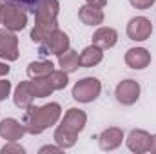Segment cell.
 Masks as SVG:
<instances>
[{
    "label": "cell",
    "mask_w": 156,
    "mask_h": 154,
    "mask_svg": "<svg viewBox=\"0 0 156 154\" xmlns=\"http://www.w3.org/2000/svg\"><path fill=\"white\" fill-rule=\"evenodd\" d=\"M62 116V107L56 102L45 103V105H31L26 109L22 123L26 127L27 134H42L49 127H53Z\"/></svg>",
    "instance_id": "6da1fadb"
},
{
    "label": "cell",
    "mask_w": 156,
    "mask_h": 154,
    "mask_svg": "<svg viewBox=\"0 0 156 154\" xmlns=\"http://www.w3.org/2000/svg\"><path fill=\"white\" fill-rule=\"evenodd\" d=\"M87 123V114L82 111V109H76V107H71L64 118L60 121V125L55 129V134H53V140L58 147L62 149H71L75 143H76L78 134L83 131Z\"/></svg>",
    "instance_id": "7a4b0ae2"
},
{
    "label": "cell",
    "mask_w": 156,
    "mask_h": 154,
    "mask_svg": "<svg viewBox=\"0 0 156 154\" xmlns=\"http://www.w3.org/2000/svg\"><path fill=\"white\" fill-rule=\"evenodd\" d=\"M102 93V83L98 78L87 76L78 80L76 83L73 85V98L80 102V103H89V102H94Z\"/></svg>",
    "instance_id": "3957f363"
},
{
    "label": "cell",
    "mask_w": 156,
    "mask_h": 154,
    "mask_svg": "<svg viewBox=\"0 0 156 154\" xmlns=\"http://www.w3.org/2000/svg\"><path fill=\"white\" fill-rule=\"evenodd\" d=\"M2 24H4L5 29H9L13 33L22 31L27 26V13L20 7L11 5V4H4V7H2Z\"/></svg>",
    "instance_id": "277c9868"
},
{
    "label": "cell",
    "mask_w": 156,
    "mask_h": 154,
    "mask_svg": "<svg viewBox=\"0 0 156 154\" xmlns=\"http://www.w3.org/2000/svg\"><path fill=\"white\" fill-rule=\"evenodd\" d=\"M69 45H71L69 44V37L64 31L56 29V31H53L49 35V38L44 40L40 44L38 53L40 54H55V56H60V54H64L69 49Z\"/></svg>",
    "instance_id": "5b68a950"
},
{
    "label": "cell",
    "mask_w": 156,
    "mask_h": 154,
    "mask_svg": "<svg viewBox=\"0 0 156 154\" xmlns=\"http://www.w3.org/2000/svg\"><path fill=\"white\" fill-rule=\"evenodd\" d=\"M140 93H142L140 83L136 80H131V78L120 82L116 85V89H115V96H116V100L122 105H133V103H136L138 98H140Z\"/></svg>",
    "instance_id": "8992f818"
},
{
    "label": "cell",
    "mask_w": 156,
    "mask_h": 154,
    "mask_svg": "<svg viewBox=\"0 0 156 154\" xmlns=\"http://www.w3.org/2000/svg\"><path fill=\"white\" fill-rule=\"evenodd\" d=\"M153 33V24L147 16H134L127 24V37L134 42H145L151 38Z\"/></svg>",
    "instance_id": "52a82bcc"
},
{
    "label": "cell",
    "mask_w": 156,
    "mask_h": 154,
    "mask_svg": "<svg viewBox=\"0 0 156 154\" xmlns=\"http://www.w3.org/2000/svg\"><path fill=\"white\" fill-rule=\"evenodd\" d=\"M18 38L9 29H0V58L5 62L18 60Z\"/></svg>",
    "instance_id": "ba28073f"
},
{
    "label": "cell",
    "mask_w": 156,
    "mask_h": 154,
    "mask_svg": "<svg viewBox=\"0 0 156 154\" xmlns=\"http://www.w3.org/2000/svg\"><path fill=\"white\" fill-rule=\"evenodd\" d=\"M60 13L58 0H42L35 9V24H55Z\"/></svg>",
    "instance_id": "9c48e42d"
},
{
    "label": "cell",
    "mask_w": 156,
    "mask_h": 154,
    "mask_svg": "<svg viewBox=\"0 0 156 154\" xmlns=\"http://www.w3.org/2000/svg\"><path fill=\"white\" fill-rule=\"evenodd\" d=\"M127 147L129 151L134 154H144V152H149L151 149V134L144 129H134L129 132L127 136Z\"/></svg>",
    "instance_id": "30bf717a"
},
{
    "label": "cell",
    "mask_w": 156,
    "mask_h": 154,
    "mask_svg": "<svg viewBox=\"0 0 156 154\" xmlns=\"http://www.w3.org/2000/svg\"><path fill=\"white\" fill-rule=\"evenodd\" d=\"M26 134V127L22 121L15 118H4L0 121V138L7 142H18Z\"/></svg>",
    "instance_id": "8fae6325"
},
{
    "label": "cell",
    "mask_w": 156,
    "mask_h": 154,
    "mask_svg": "<svg viewBox=\"0 0 156 154\" xmlns=\"http://www.w3.org/2000/svg\"><path fill=\"white\" fill-rule=\"evenodd\" d=\"M123 142V131L120 127H109L100 132L98 136V145L102 151H115Z\"/></svg>",
    "instance_id": "7c38bea8"
},
{
    "label": "cell",
    "mask_w": 156,
    "mask_h": 154,
    "mask_svg": "<svg viewBox=\"0 0 156 154\" xmlns=\"http://www.w3.org/2000/svg\"><path fill=\"white\" fill-rule=\"evenodd\" d=\"M125 64L131 69H145L151 64V53L145 47H133L125 53Z\"/></svg>",
    "instance_id": "4fadbf2b"
},
{
    "label": "cell",
    "mask_w": 156,
    "mask_h": 154,
    "mask_svg": "<svg viewBox=\"0 0 156 154\" xmlns=\"http://www.w3.org/2000/svg\"><path fill=\"white\" fill-rule=\"evenodd\" d=\"M91 40H93V45H96L102 51H105V49H111V47L116 45L118 33H116V29H113V27H98L93 33V38Z\"/></svg>",
    "instance_id": "5bb4252c"
},
{
    "label": "cell",
    "mask_w": 156,
    "mask_h": 154,
    "mask_svg": "<svg viewBox=\"0 0 156 154\" xmlns=\"http://www.w3.org/2000/svg\"><path fill=\"white\" fill-rule=\"evenodd\" d=\"M33 100H35V96H33V93H31V89H29V80H27V82H20L18 87L15 89V94H13L15 105H16L18 109H24V111H26L27 107L33 105Z\"/></svg>",
    "instance_id": "9a60e30c"
},
{
    "label": "cell",
    "mask_w": 156,
    "mask_h": 154,
    "mask_svg": "<svg viewBox=\"0 0 156 154\" xmlns=\"http://www.w3.org/2000/svg\"><path fill=\"white\" fill-rule=\"evenodd\" d=\"M102 60H104V51H102L100 47L93 45V44H91V45H87V47L80 53V67L89 69V67L98 65Z\"/></svg>",
    "instance_id": "2e32d148"
},
{
    "label": "cell",
    "mask_w": 156,
    "mask_h": 154,
    "mask_svg": "<svg viewBox=\"0 0 156 154\" xmlns=\"http://www.w3.org/2000/svg\"><path fill=\"white\" fill-rule=\"evenodd\" d=\"M78 18L85 26H100V24H104V11L85 4L78 9Z\"/></svg>",
    "instance_id": "e0dca14e"
},
{
    "label": "cell",
    "mask_w": 156,
    "mask_h": 154,
    "mask_svg": "<svg viewBox=\"0 0 156 154\" xmlns=\"http://www.w3.org/2000/svg\"><path fill=\"white\" fill-rule=\"evenodd\" d=\"M58 65H60V69H62L64 73H67V75L78 71V67H80V56H78V53L73 51V49H67L64 54L58 56Z\"/></svg>",
    "instance_id": "ac0fdd59"
},
{
    "label": "cell",
    "mask_w": 156,
    "mask_h": 154,
    "mask_svg": "<svg viewBox=\"0 0 156 154\" xmlns=\"http://www.w3.org/2000/svg\"><path fill=\"white\" fill-rule=\"evenodd\" d=\"M56 29H58V22H55V24H35V27L31 29V40L35 44H42Z\"/></svg>",
    "instance_id": "d6986e66"
},
{
    "label": "cell",
    "mask_w": 156,
    "mask_h": 154,
    "mask_svg": "<svg viewBox=\"0 0 156 154\" xmlns=\"http://www.w3.org/2000/svg\"><path fill=\"white\" fill-rule=\"evenodd\" d=\"M55 71V65L53 62L49 60H38V62H31L27 65V75L31 78H37V76H47Z\"/></svg>",
    "instance_id": "ffe728a7"
},
{
    "label": "cell",
    "mask_w": 156,
    "mask_h": 154,
    "mask_svg": "<svg viewBox=\"0 0 156 154\" xmlns=\"http://www.w3.org/2000/svg\"><path fill=\"white\" fill-rule=\"evenodd\" d=\"M2 2L4 4H11L15 7H20V9L35 15V9H37V5H38L42 0H2Z\"/></svg>",
    "instance_id": "44dd1931"
},
{
    "label": "cell",
    "mask_w": 156,
    "mask_h": 154,
    "mask_svg": "<svg viewBox=\"0 0 156 154\" xmlns=\"http://www.w3.org/2000/svg\"><path fill=\"white\" fill-rule=\"evenodd\" d=\"M2 154H24L26 152V149L22 147V145H18L16 142H9L7 145H4L2 147Z\"/></svg>",
    "instance_id": "7402d4cb"
},
{
    "label": "cell",
    "mask_w": 156,
    "mask_h": 154,
    "mask_svg": "<svg viewBox=\"0 0 156 154\" xmlns=\"http://www.w3.org/2000/svg\"><path fill=\"white\" fill-rule=\"evenodd\" d=\"M156 0H129V4L134 7V9H149L154 5Z\"/></svg>",
    "instance_id": "603a6c76"
},
{
    "label": "cell",
    "mask_w": 156,
    "mask_h": 154,
    "mask_svg": "<svg viewBox=\"0 0 156 154\" xmlns=\"http://www.w3.org/2000/svg\"><path fill=\"white\" fill-rule=\"evenodd\" d=\"M11 93V82L9 80H0V102H4Z\"/></svg>",
    "instance_id": "cb8c5ba5"
},
{
    "label": "cell",
    "mask_w": 156,
    "mask_h": 154,
    "mask_svg": "<svg viewBox=\"0 0 156 154\" xmlns=\"http://www.w3.org/2000/svg\"><path fill=\"white\" fill-rule=\"evenodd\" d=\"M85 4H87V5H91V7L104 9V7L107 5V0H85Z\"/></svg>",
    "instance_id": "d4e9b609"
},
{
    "label": "cell",
    "mask_w": 156,
    "mask_h": 154,
    "mask_svg": "<svg viewBox=\"0 0 156 154\" xmlns=\"http://www.w3.org/2000/svg\"><path fill=\"white\" fill-rule=\"evenodd\" d=\"M58 151H64V149H62V147H58V145H56V147H55V145H45V147H42V149H40L38 152L42 154V152H58Z\"/></svg>",
    "instance_id": "484cf974"
},
{
    "label": "cell",
    "mask_w": 156,
    "mask_h": 154,
    "mask_svg": "<svg viewBox=\"0 0 156 154\" xmlns=\"http://www.w3.org/2000/svg\"><path fill=\"white\" fill-rule=\"evenodd\" d=\"M7 73H9V65L0 62V76H7Z\"/></svg>",
    "instance_id": "4316f807"
},
{
    "label": "cell",
    "mask_w": 156,
    "mask_h": 154,
    "mask_svg": "<svg viewBox=\"0 0 156 154\" xmlns=\"http://www.w3.org/2000/svg\"><path fill=\"white\" fill-rule=\"evenodd\" d=\"M149 152L156 154V134L154 136H151V149H149Z\"/></svg>",
    "instance_id": "83f0119b"
},
{
    "label": "cell",
    "mask_w": 156,
    "mask_h": 154,
    "mask_svg": "<svg viewBox=\"0 0 156 154\" xmlns=\"http://www.w3.org/2000/svg\"><path fill=\"white\" fill-rule=\"evenodd\" d=\"M2 7H4V2H0V24H2Z\"/></svg>",
    "instance_id": "f1b7e54d"
}]
</instances>
